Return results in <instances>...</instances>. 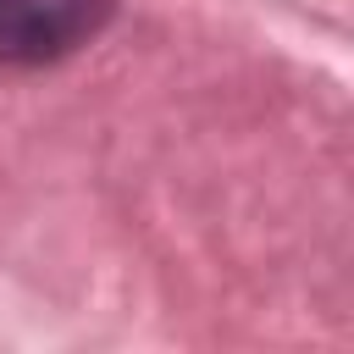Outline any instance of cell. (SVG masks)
Listing matches in <instances>:
<instances>
[{"label": "cell", "instance_id": "1", "mask_svg": "<svg viewBox=\"0 0 354 354\" xmlns=\"http://www.w3.org/2000/svg\"><path fill=\"white\" fill-rule=\"evenodd\" d=\"M111 17V0H0V61L39 66L88 44Z\"/></svg>", "mask_w": 354, "mask_h": 354}]
</instances>
